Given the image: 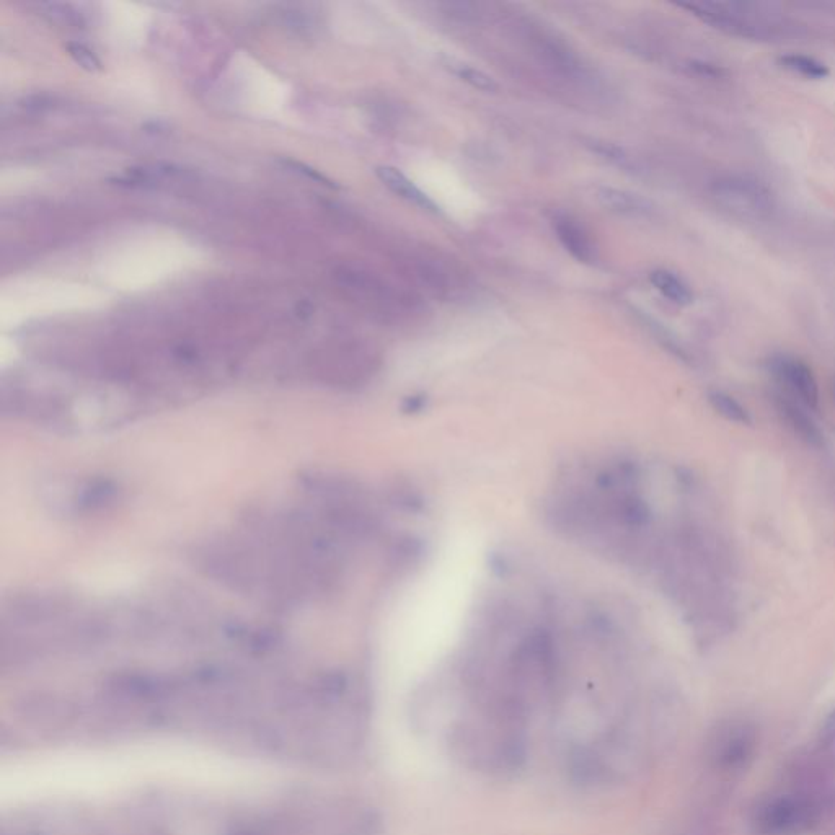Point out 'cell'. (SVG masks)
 <instances>
[{
	"label": "cell",
	"instance_id": "6da1fadb",
	"mask_svg": "<svg viewBox=\"0 0 835 835\" xmlns=\"http://www.w3.org/2000/svg\"><path fill=\"white\" fill-rule=\"evenodd\" d=\"M226 835H379V829L366 809L299 795L232 822Z\"/></svg>",
	"mask_w": 835,
	"mask_h": 835
},
{
	"label": "cell",
	"instance_id": "7a4b0ae2",
	"mask_svg": "<svg viewBox=\"0 0 835 835\" xmlns=\"http://www.w3.org/2000/svg\"><path fill=\"white\" fill-rule=\"evenodd\" d=\"M818 808L801 796H777L765 801L754 814L759 835H800L818 824Z\"/></svg>",
	"mask_w": 835,
	"mask_h": 835
},
{
	"label": "cell",
	"instance_id": "3957f363",
	"mask_svg": "<svg viewBox=\"0 0 835 835\" xmlns=\"http://www.w3.org/2000/svg\"><path fill=\"white\" fill-rule=\"evenodd\" d=\"M527 40L535 56L558 76L576 82H588L591 71L583 58L552 31L527 23Z\"/></svg>",
	"mask_w": 835,
	"mask_h": 835
},
{
	"label": "cell",
	"instance_id": "277c9868",
	"mask_svg": "<svg viewBox=\"0 0 835 835\" xmlns=\"http://www.w3.org/2000/svg\"><path fill=\"white\" fill-rule=\"evenodd\" d=\"M345 279L348 288L358 292L359 297L371 305L372 310L379 315L380 319L398 320L400 317L407 319L413 310L415 301L411 299L408 292H400L392 284L385 283L372 274L348 271Z\"/></svg>",
	"mask_w": 835,
	"mask_h": 835
},
{
	"label": "cell",
	"instance_id": "5b68a950",
	"mask_svg": "<svg viewBox=\"0 0 835 835\" xmlns=\"http://www.w3.org/2000/svg\"><path fill=\"white\" fill-rule=\"evenodd\" d=\"M757 751L756 729L747 723H734L718 734L712 759L723 772H741L752 764Z\"/></svg>",
	"mask_w": 835,
	"mask_h": 835
},
{
	"label": "cell",
	"instance_id": "8992f818",
	"mask_svg": "<svg viewBox=\"0 0 835 835\" xmlns=\"http://www.w3.org/2000/svg\"><path fill=\"white\" fill-rule=\"evenodd\" d=\"M770 369L780 382L787 385L793 394L798 395L801 402L809 408H818V382L803 361L791 356H777L770 361Z\"/></svg>",
	"mask_w": 835,
	"mask_h": 835
},
{
	"label": "cell",
	"instance_id": "52a82bcc",
	"mask_svg": "<svg viewBox=\"0 0 835 835\" xmlns=\"http://www.w3.org/2000/svg\"><path fill=\"white\" fill-rule=\"evenodd\" d=\"M553 230L558 242L571 257L584 265H593L597 261V247L589 230L570 214H558L553 219Z\"/></svg>",
	"mask_w": 835,
	"mask_h": 835
},
{
	"label": "cell",
	"instance_id": "ba28073f",
	"mask_svg": "<svg viewBox=\"0 0 835 835\" xmlns=\"http://www.w3.org/2000/svg\"><path fill=\"white\" fill-rule=\"evenodd\" d=\"M376 175L382 185L387 190L392 191L398 198H402L403 201H407V203L413 204V206L423 209V211H428V213H439L438 204L434 203L425 191L411 182L402 170H398L397 167H392V165H379L376 168Z\"/></svg>",
	"mask_w": 835,
	"mask_h": 835
},
{
	"label": "cell",
	"instance_id": "9c48e42d",
	"mask_svg": "<svg viewBox=\"0 0 835 835\" xmlns=\"http://www.w3.org/2000/svg\"><path fill=\"white\" fill-rule=\"evenodd\" d=\"M596 199L602 208L612 213L627 217H648L654 213V204L650 199L635 193V191L615 188V186H599Z\"/></svg>",
	"mask_w": 835,
	"mask_h": 835
},
{
	"label": "cell",
	"instance_id": "30bf717a",
	"mask_svg": "<svg viewBox=\"0 0 835 835\" xmlns=\"http://www.w3.org/2000/svg\"><path fill=\"white\" fill-rule=\"evenodd\" d=\"M777 407L782 413L783 418L788 421V425L800 436L806 444L813 447H821L824 444V436H822L821 429L814 423L811 416L806 415L805 411L801 410L798 405L790 402L787 398L778 397Z\"/></svg>",
	"mask_w": 835,
	"mask_h": 835
},
{
	"label": "cell",
	"instance_id": "8fae6325",
	"mask_svg": "<svg viewBox=\"0 0 835 835\" xmlns=\"http://www.w3.org/2000/svg\"><path fill=\"white\" fill-rule=\"evenodd\" d=\"M650 281L668 301L677 305H689L694 301V292L681 276L669 270H654Z\"/></svg>",
	"mask_w": 835,
	"mask_h": 835
},
{
	"label": "cell",
	"instance_id": "7c38bea8",
	"mask_svg": "<svg viewBox=\"0 0 835 835\" xmlns=\"http://www.w3.org/2000/svg\"><path fill=\"white\" fill-rule=\"evenodd\" d=\"M441 62L447 71L459 77L462 82L469 84L473 89L482 90L486 93H496L500 89V85L493 77L488 76L486 72L480 71L477 67L470 66L467 62L459 61L456 58H447V56H444Z\"/></svg>",
	"mask_w": 835,
	"mask_h": 835
},
{
	"label": "cell",
	"instance_id": "4fadbf2b",
	"mask_svg": "<svg viewBox=\"0 0 835 835\" xmlns=\"http://www.w3.org/2000/svg\"><path fill=\"white\" fill-rule=\"evenodd\" d=\"M708 398H710L712 407L726 420L738 423V425H751L752 420L749 411L736 398L725 394V392H712Z\"/></svg>",
	"mask_w": 835,
	"mask_h": 835
},
{
	"label": "cell",
	"instance_id": "5bb4252c",
	"mask_svg": "<svg viewBox=\"0 0 835 835\" xmlns=\"http://www.w3.org/2000/svg\"><path fill=\"white\" fill-rule=\"evenodd\" d=\"M783 66L790 69V71L798 72L801 76L809 77V79H824L829 76V69L826 64H822L818 59L806 56V54H787L780 59Z\"/></svg>",
	"mask_w": 835,
	"mask_h": 835
},
{
	"label": "cell",
	"instance_id": "9a60e30c",
	"mask_svg": "<svg viewBox=\"0 0 835 835\" xmlns=\"http://www.w3.org/2000/svg\"><path fill=\"white\" fill-rule=\"evenodd\" d=\"M66 48L67 54L74 59L77 66L82 67L84 71L87 72H100L103 69L102 61L98 58L97 54L93 53L92 49L89 46L82 45V43H77V41H69L64 45Z\"/></svg>",
	"mask_w": 835,
	"mask_h": 835
},
{
	"label": "cell",
	"instance_id": "2e32d148",
	"mask_svg": "<svg viewBox=\"0 0 835 835\" xmlns=\"http://www.w3.org/2000/svg\"><path fill=\"white\" fill-rule=\"evenodd\" d=\"M40 10L51 22L66 23L69 27H80L82 25V18L76 10L72 9L71 5L40 4Z\"/></svg>",
	"mask_w": 835,
	"mask_h": 835
},
{
	"label": "cell",
	"instance_id": "e0dca14e",
	"mask_svg": "<svg viewBox=\"0 0 835 835\" xmlns=\"http://www.w3.org/2000/svg\"><path fill=\"white\" fill-rule=\"evenodd\" d=\"M281 17H283L284 25H288L291 30L297 31L299 35L312 33L315 30V25H317L315 18L310 17L307 12H302L299 9L292 10L291 7H286L281 12Z\"/></svg>",
	"mask_w": 835,
	"mask_h": 835
},
{
	"label": "cell",
	"instance_id": "ac0fdd59",
	"mask_svg": "<svg viewBox=\"0 0 835 835\" xmlns=\"http://www.w3.org/2000/svg\"><path fill=\"white\" fill-rule=\"evenodd\" d=\"M281 164L284 167L289 168L291 172L299 173V175H304L305 178H309L312 182L320 183V185L328 186V188H333V190H338L340 185L338 183L333 182L332 178H328L327 175H323L320 173L319 170H315V168L310 167V165L304 164V162H297V160L291 159H283L281 160Z\"/></svg>",
	"mask_w": 835,
	"mask_h": 835
},
{
	"label": "cell",
	"instance_id": "d6986e66",
	"mask_svg": "<svg viewBox=\"0 0 835 835\" xmlns=\"http://www.w3.org/2000/svg\"><path fill=\"white\" fill-rule=\"evenodd\" d=\"M589 147L594 154L601 155L602 159L609 160L612 164L620 165V167H627L628 157L627 152L623 151L622 147L612 142L594 141L589 142Z\"/></svg>",
	"mask_w": 835,
	"mask_h": 835
},
{
	"label": "cell",
	"instance_id": "ffe728a7",
	"mask_svg": "<svg viewBox=\"0 0 835 835\" xmlns=\"http://www.w3.org/2000/svg\"><path fill=\"white\" fill-rule=\"evenodd\" d=\"M819 744L824 749H831L835 746V708L822 721L821 729H819Z\"/></svg>",
	"mask_w": 835,
	"mask_h": 835
},
{
	"label": "cell",
	"instance_id": "44dd1931",
	"mask_svg": "<svg viewBox=\"0 0 835 835\" xmlns=\"http://www.w3.org/2000/svg\"><path fill=\"white\" fill-rule=\"evenodd\" d=\"M834 395H835V382H834Z\"/></svg>",
	"mask_w": 835,
	"mask_h": 835
}]
</instances>
